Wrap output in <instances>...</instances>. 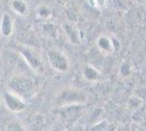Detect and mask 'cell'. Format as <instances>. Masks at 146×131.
Here are the masks:
<instances>
[{
	"instance_id": "1",
	"label": "cell",
	"mask_w": 146,
	"mask_h": 131,
	"mask_svg": "<svg viewBox=\"0 0 146 131\" xmlns=\"http://www.w3.org/2000/svg\"><path fill=\"white\" fill-rule=\"evenodd\" d=\"M9 86L13 93L19 95L23 100H29L35 94V84L29 78L25 76H13L9 81Z\"/></svg>"
},
{
	"instance_id": "2",
	"label": "cell",
	"mask_w": 146,
	"mask_h": 131,
	"mask_svg": "<svg viewBox=\"0 0 146 131\" xmlns=\"http://www.w3.org/2000/svg\"><path fill=\"white\" fill-rule=\"evenodd\" d=\"M19 51L33 71L38 72V73L43 71V61H42L40 56L37 54L36 50H34L29 46H25V45H19Z\"/></svg>"
},
{
	"instance_id": "3",
	"label": "cell",
	"mask_w": 146,
	"mask_h": 131,
	"mask_svg": "<svg viewBox=\"0 0 146 131\" xmlns=\"http://www.w3.org/2000/svg\"><path fill=\"white\" fill-rule=\"evenodd\" d=\"M47 58H48L50 67L54 68L55 70H57V71H59V72H67L68 70H69L70 66H69L68 57L60 50H49Z\"/></svg>"
},
{
	"instance_id": "4",
	"label": "cell",
	"mask_w": 146,
	"mask_h": 131,
	"mask_svg": "<svg viewBox=\"0 0 146 131\" xmlns=\"http://www.w3.org/2000/svg\"><path fill=\"white\" fill-rule=\"evenodd\" d=\"M3 102L11 112H21L26 107L25 100L13 92H6L3 94Z\"/></svg>"
},
{
	"instance_id": "5",
	"label": "cell",
	"mask_w": 146,
	"mask_h": 131,
	"mask_svg": "<svg viewBox=\"0 0 146 131\" xmlns=\"http://www.w3.org/2000/svg\"><path fill=\"white\" fill-rule=\"evenodd\" d=\"M13 20L9 13H5L0 21V33L3 37H10L13 33Z\"/></svg>"
},
{
	"instance_id": "6",
	"label": "cell",
	"mask_w": 146,
	"mask_h": 131,
	"mask_svg": "<svg viewBox=\"0 0 146 131\" xmlns=\"http://www.w3.org/2000/svg\"><path fill=\"white\" fill-rule=\"evenodd\" d=\"M97 46L98 48L104 51V53H112L115 50V44H113V41L108 36H105V35H102L99 36L97 39Z\"/></svg>"
},
{
	"instance_id": "7",
	"label": "cell",
	"mask_w": 146,
	"mask_h": 131,
	"mask_svg": "<svg viewBox=\"0 0 146 131\" xmlns=\"http://www.w3.org/2000/svg\"><path fill=\"white\" fill-rule=\"evenodd\" d=\"M83 75L87 81H96L99 79L100 73L96 68L92 67V66H86L85 68L83 69Z\"/></svg>"
},
{
	"instance_id": "8",
	"label": "cell",
	"mask_w": 146,
	"mask_h": 131,
	"mask_svg": "<svg viewBox=\"0 0 146 131\" xmlns=\"http://www.w3.org/2000/svg\"><path fill=\"white\" fill-rule=\"evenodd\" d=\"M11 8L14 12H17L20 15H24L27 12V3L24 0H12Z\"/></svg>"
},
{
	"instance_id": "9",
	"label": "cell",
	"mask_w": 146,
	"mask_h": 131,
	"mask_svg": "<svg viewBox=\"0 0 146 131\" xmlns=\"http://www.w3.org/2000/svg\"><path fill=\"white\" fill-rule=\"evenodd\" d=\"M64 31L72 43H79V34H78V31L74 29V26H72L71 24H64Z\"/></svg>"
},
{
	"instance_id": "10",
	"label": "cell",
	"mask_w": 146,
	"mask_h": 131,
	"mask_svg": "<svg viewBox=\"0 0 146 131\" xmlns=\"http://www.w3.org/2000/svg\"><path fill=\"white\" fill-rule=\"evenodd\" d=\"M7 131H26V129L18 121H12L7 126Z\"/></svg>"
},
{
	"instance_id": "11",
	"label": "cell",
	"mask_w": 146,
	"mask_h": 131,
	"mask_svg": "<svg viewBox=\"0 0 146 131\" xmlns=\"http://www.w3.org/2000/svg\"><path fill=\"white\" fill-rule=\"evenodd\" d=\"M37 14L39 18H43V19H47L51 15V11L49 10V8L47 6H40L37 10Z\"/></svg>"
},
{
	"instance_id": "12",
	"label": "cell",
	"mask_w": 146,
	"mask_h": 131,
	"mask_svg": "<svg viewBox=\"0 0 146 131\" xmlns=\"http://www.w3.org/2000/svg\"><path fill=\"white\" fill-rule=\"evenodd\" d=\"M133 1H135L136 3H140V5H144V3H146V0H133Z\"/></svg>"
},
{
	"instance_id": "13",
	"label": "cell",
	"mask_w": 146,
	"mask_h": 131,
	"mask_svg": "<svg viewBox=\"0 0 146 131\" xmlns=\"http://www.w3.org/2000/svg\"><path fill=\"white\" fill-rule=\"evenodd\" d=\"M62 1H66V0H62Z\"/></svg>"
}]
</instances>
